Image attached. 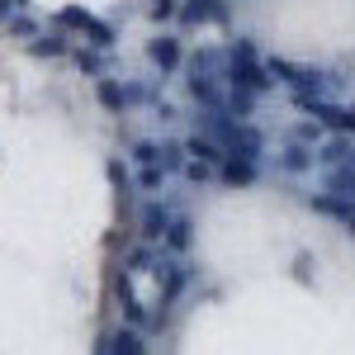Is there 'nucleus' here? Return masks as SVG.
Returning <instances> with one entry per match:
<instances>
[{
    "label": "nucleus",
    "instance_id": "obj_9",
    "mask_svg": "<svg viewBox=\"0 0 355 355\" xmlns=\"http://www.w3.org/2000/svg\"><path fill=\"white\" fill-rule=\"evenodd\" d=\"M227 152H237V157H251V162H256V157L266 152V137L256 133V128H246L242 119H237V128H232V142H227Z\"/></svg>",
    "mask_w": 355,
    "mask_h": 355
},
{
    "label": "nucleus",
    "instance_id": "obj_34",
    "mask_svg": "<svg viewBox=\"0 0 355 355\" xmlns=\"http://www.w3.org/2000/svg\"><path fill=\"white\" fill-rule=\"evenodd\" d=\"M10 5H28V0H10Z\"/></svg>",
    "mask_w": 355,
    "mask_h": 355
},
{
    "label": "nucleus",
    "instance_id": "obj_30",
    "mask_svg": "<svg viewBox=\"0 0 355 355\" xmlns=\"http://www.w3.org/2000/svg\"><path fill=\"white\" fill-rule=\"evenodd\" d=\"M152 261H157V256H152V251H147V246H137L133 256H128V266H133V270H147V266H152Z\"/></svg>",
    "mask_w": 355,
    "mask_h": 355
},
{
    "label": "nucleus",
    "instance_id": "obj_23",
    "mask_svg": "<svg viewBox=\"0 0 355 355\" xmlns=\"http://www.w3.org/2000/svg\"><path fill=\"white\" fill-rule=\"evenodd\" d=\"M162 180H166L162 162H142V171H137V185L142 190H162Z\"/></svg>",
    "mask_w": 355,
    "mask_h": 355
},
{
    "label": "nucleus",
    "instance_id": "obj_3",
    "mask_svg": "<svg viewBox=\"0 0 355 355\" xmlns=\"http://www.w3.org/2000/svg\"><path fill=\"white\" fill-rule=\"evenodd\" d=\"M266 71H270V76H284L294 90H318V85H322V71H308V67H294V62H279V57L266 62Z\"/></svg>",
    "mask_w": 355,
    "mask_h": 355
},
{
    "label": "nucleus",
    "instance_id": "obj_5",
    "mask_svg": "<svg viewBox=\"0 0 355 355\" xmlns=\"http://www.w3.org/2000/svg\"><path fill=\"white\" fill-rule=\"evenodd\" d=\"M190 95L204 105V110H218L223 100H227V95L218 90V76H214V71H190Z\"/></svg>",
    "mask_w": 355,
    "mask_h": 355
},
{
    "label": "nucleus",
    "instance_id": "obj_21",
    "mask_svg": "<svg viewBox=\"0 0 355 355\" xmlns=\"http://www.w3.org/2000/svg\"><path fill=\"white\" fill-rule=\"evenodd\" d=\"M223 67H227V57H223L218 48H204V53H199V57L190 62V71H214V76H218Z\"/></svg>",
    "mask_w": 355,
    "mask_h": 355
},
{
    "label": "nucleus",
    "instance_id": "obj_12",
    "mask_svg": "<svg viewBox=\"0 0 355 355\" xmlns=\"http://www.w3.org/2000/svg\"><path fill=\"white\" fill-rule=\"evenodd\" d=\"M162 242H166V251H190L194 223L190 218H171V223H166V232H162Z\"/></svg>",
    "mask_w": 355,
    "mask_h": 355
},
{
    "label": "nucleus",
    "instance_id": "obj_32",
    "mask_svg": "<svg viewBox=\"0 0 355 355\" xmlns=\"http://www.w3.org/2000/svg\"><path fill=\"white\" fill-rule=\"evenodd\" d=\"M294 137H299V142H318V137H322V128H318V123H303Z\"/></svg>",
    "mask_w": 355,
    "mask_h": 355
},
{
    "label": "nucleus",
    "instance_id": "obj_10",
    "mask_svg": "<svg viewBox=\"0 0 355 355\" xmlns=\"http://www.w3.org/2000/svg\"><path fill=\"white\" fill-rule=\"evenodd\" d=\"M166 223H171L166 204H147V209H142V218H137V232H142V242H162Z\"/></svg>",
    "mask_w": 355,
    "mask_h": 355
},
{
    "label": "nucleus",
    "instance_id": "obj_22",
    "mask_svg": "<svg viewBox=\"0 0 355 355\" xmlns=\"http://www.w3.org/2000/svg\"><path fill=\"white\" fill-rule=\"evenodd\" d=\"M351 152H355L351 142H346V137H336V142H327V147H322V157H313V162H322V166H336V162H346Z\"/></svg>",
    "mask_w": 355,
    "mask_h": 355
},
{
    "label": "nucleus",
    "instance_id": "obj_14",
    "mask_svg": "<svg viewBox=\"0 0 355 355\" xmlns=\"http://www.w3.org/2000/svg\"><path fill=\"white\" fill-rule=\"evenodd\" d=\"M185 157H194V162H209V166H218V162H223V147H218V142H214L209 133H204V137L194 133L190 142H185Z\"/></svg>",
    "mask_w": 355,
    "mask_h": 355
},
{
    "label": "nucleus",
    "instance_id": "obj_19",
    "mask_svg": "<svg viewBox=\"0 0 355 355\" xmlns=\"http://www.w3.org/2000/svg\"><path fill=\"white\" fill-rule=\"evenodd\" d=\"M157 162H162V171H185V142H166V147H157Z\"/></svg>",
    "mask_w": 355,
    "mask_h": 355
},
{
    "label": "nucleus",
    "instance_id": "obj_31",
    "mask_svg": "<svg viewBox=\"0 0 355 355\" xmlns=\"http://www.w3.org/2000/svg\"><path fill=\"white\" fill-rule=\"evenodd\" d=\"M175 15V0H152V19L162 24V19H171Z\"/></svg>",
    "mask_w": 355,
    "mask_h": 355
},
{
    "label": "nucleus",
    "instance_id": "obj_6",
    "mask_svg": "<svg viewBox=\"0 0 355 355\" xmlns=\"http://www.w3.org/2000/svg\"><path fill=\"white\" fill-rule=\"evenodd\" d=\"M157 279H162V303H171L185 284H190V270L175 266V261H157Z\"/></svg>",
    "mask_w": 355,
    "mask_h": 355
},
{
    "label": "nucleus",
    "instance_id": "obj_1",
    "mask_svg": "<svg viewBox=\"0 0 355 355\" xmlns=\"http://www.w3.org/2000/svg\"><path fill=\"white\" fill-rule=\"evenodd\" d=\"M227 81L246 85V90H256V95L275 85V76L266 71V62L256 57V43H251V38H237V43H232V53H227Z\"/></svg>",
    "mask_w": 355,
    "mask_h": 355
},
{
    "label": "nucleus",
    "instance_id": "obj_11",
    "mask_svg": "<svg viewBox=\"0 0 355 355\" xmlns=\"http://www.w3.org/2000/svg\"><path fill=\"white\" fill-rule=\"evenodd\" d=\"M147 57H152L162 71H175V67L185 62V57H180V38H152V43H147Z\"/></svg>",
    "mask_w": 355,
    "mask_h": 355
},
{
    "label": "nucleus",
    "instance_id": "obj_33",
    "mask_svg": "<svg viewBox=\"0 0 355 355\" xmlns=\"http://www.w3.org/2000/svg\"><path fill=\"white\" fill-rule=\"evenodd\" d=\"M346 223H351V237H355V214H351V218H346Z\"/></svg>",
    "mask_w": 355,
    "mask_h": 355
},
{
    "label": "nucleus",
    "instance_id": "obj_20",
    "mask_svg": "<svg viewBox=\"0 0 355 355\" xmlns=\"http://www.w3.org/2000/svg\"><path fill=\"white\" fill-rule=\"evenodd\" d=\"M85 38H90L100 53H110V48H114V24H100V19H90V24H85Z\"/></svg>",
    "mask_w": 355,
    "mask_h": 355
},
{
    "label": "nucleus",
    "instance_id": "obj_28",
    "mask_svg": "<svg viewBox=\"0 0 355 355\" xmlns=\"http://www.w3.org/2000/svg\"><path fill=\"white\" fill-rule=\"evenodd\" d=\"M185 180H194V185H204L209 180V162H185V171H180Z\"/></svg>",
    "mask_w": 355,
    "mask_h": 355
},
{
    "label": "nucleus",
    "instance_id": "obj_24",
    "mask_svg": "<svg viewBox=\"0 0 355 355\" xmlns=\"http://www.w3.org/2000/svg\"><path fill=\"white\" fill-rule=\"evenodd\" d=\"M85 24H90V10H81V5H71V10L57 15V28H81L85 33Z\"/></svg>",
    "mask_w": 355,
    "mask_h": 355
},
{
    "label": "nucleus",
    "instance_id": "obj_2",
    "mask_svg": "<svg viewBox=\"0 0 355 355\" xmlns=\"http://www.w3.org/2000/svg\"><path fill=\"white\" fill-rule=\"evenodd\" d=\"M294 105H299L303 114H313V119H322V123H327V128H336V133H355V110L318 100V90H294Z\"/></svg>",
    "mask_w": 355,
    "mask_h": 355
},
{
    "label": "nucleus",
    "instance_id": "obj_18",
    "mask_svg": "<svg viewBox=\"0 0 355 355\" xmlns=\"http://www.w3.org/2000/svg\"><path fill=\"white\" fill-rule=\"evenodd\" d=\"M223 105H227V114H251L256 110V90H246V85H232V95H227V100H223Z\"/></svg>",
    "mask_w": 355,
    "mask_h": 355
},
{
    "label": "nucleus",
    "instance_id": "obj_29",
    "mask_svg": "<svg viewBox=\"0 0 355 355\" xmlns=\"http://www.w3.org/2000/svg\"><path fill=\"white\" fill-rule=\"evenodd\" d=\"M133 162L142 166V162H157V142H137L133 147Z\"/></svg>",
    "mask_w": 355,
    "mask_h": 355
},
{
    "label": "nucleus",
    "instance_id": "obj_17",
    "mask_svg": "<svg viewBox=\"0 0 355 355\" xmlns=\"http://www.w3.org/2000/svg\"><path fill=\"white\" fill-rule=\"evenodd\" d=\"M279 166H284L289 175H299V171H308V166H313V152H308V142H294V147H289V152L279 157Z\"/></svg>",
    "mask_w": 355,
    "mask_h": 355
},
{
    "label": "nucleus",
    "instance_id": "obj_4",
    "mask_svg": "<svg viewBox=\"0 0 355 355\" xmlns=\"http://www.w3.org/2000/svg\"><path fill=\"white\" fill-rule=\"evenodd\" d=\"M218 171H223V180L227 185H256V162L251 157H237V152H223V162H218Z\"/></svg>",
    "mask_w": 355,
    "mask_h": 355
},
{
    "label": "nucleus",
    "instance_id": "obj_8",
    "mask_svg": "<svg viewBox=\"0 0 355 355\" xmlns=\"http://www.w3.org/2000/svg\"><path fill=\"white\" fill-rule=\"evenodd\" d=\"M95 351H110V355H142L147 346H142V336H137L133 327H119V331H110Z\"/></svg>",
    "mask_w": 355,
    "mask_h": 355
},
{
    "label": "nucleus",
    "instance_id": "obj_26",
    "mask_svg": "<svg viewBox=\"0 0 355 355\" xmlns=\"http://www.w3.org/2000/svg\"><path fill=\"white\" fill-rule=\"evenodd\" d=\"M105 175H110V185H114L119 194L133 190V180H128V166H123V162H110V166H105Z\"/></svg>",
    "mask_w": 355,
    "mask_h": 355
},
{
    "label": "nucleus",
    "instance_id": "obj_7",
    "mask_svg": "<svg viewBox=\"0 0 355 355\" xmlns=\"http://www.w3.org/2000/svg\"><path fill=\"white\" fill-rule=\"evenodd\" d=\"M308 204H313V214H327V218H341V223L355 214V199H351V194H331V190L327 194H313Z\"/></svg>",
    "mask_w": 355,
    "mask_h": 355
},
{
    "label": "nucleus",
    "instance_id": "obj_25",
    "mask_svg": "<svg viewBox=\"0 0 355 355\" xmlns=\"http://www.w3.org/2000/svg\"><path fill=\"white\" fill-rule=\"evenodd\" d=\"M76 67H81V71H90V76H100V67H105V57H100V48H76Z\"/></svg>",
    "mask_w": 355,
    "mask_h": 355
},
{
    "label": "nucleus",
    "instance_id": "obj_15",
    "mask_svg": "<svg viewBox=\"0 0 355 355\" xmlns=\"http://www.w3.org/2000/svg\"><path fill=\"white\" fill-rule=\"evenodd\" d=\"M95 100H100L110 114H123V85L110 81V76H100V81H95Z\"/></svg>",
    "mask_w": 355,
    "mask_h": 355
},
{
    "label": "nucleus",
    "instance_id": "obj_27",
    "mask_svg": "<svg viewBox=\"0 0 355 355\" xmlns=\"http://www.w3.org/2000/svg\"><path fill=\"white\" fill-rule=\"evenodd\" d=\"M5 28H10L15 38H33V33H38V28H33V19H24V15H10V19H5Z\"/></svg>",
    "mask_w": 355,
    "mask_h": 355
},
{
    "label": "nucleus",
    "instance_id": "obj_13",
    "mask_svg": "<svg viewBox=\"0 0 355 355\" xmlns=\"http://www.w3.org/2000/svg\"><path fill=\"white\" fill-rule=\"evenodd\" d=\"M114 294H119V303H123V318H128V322H147V313H142V303L133 299V284H128L123 270L114 275Z\"/></svg>",
    "mask_w": 355,
    "mask_h": 355
},
{
    "label": "nucleus",
    "instance_id": "obj_16",
    "mask_svg": "<svg viewBox=\"0 0 355 355\" xmlns=\"http://www.w3.org/2000/svg\"><path fill=\"white\" fill-rule=\"evenodd\" d=\"M28 53H33V57H67L71 48H67V38H62V33H43V38L33 33V43H28Z\"/></svg>",
    "mask_w": 355,
    "mask_h": 355
}]
</instances>
